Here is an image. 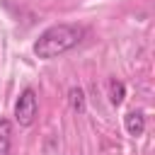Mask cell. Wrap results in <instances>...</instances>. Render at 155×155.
Here are the masks:
<instances>
[{
    "mask_svg": "<svg viewBox=\"0 0 155 155\" xmlns=\"http://www.w3.org/2000/svg\"><path fill=\"white\" fill-rule=\"evenodd\" d=\"M82 34H85V29L78 27V24H53V27H48L39 34L31 51H34L36 58L51 61V58H58L65 51L75 48L82 41Z\"/></svg>",
    "mask_w": 155,
    "mask_h": 155,
    "instance_id": "cell-1",
    "label": "cell"
},
{
    "mask_svg": "<svg viewBox=\"0 0 155 155\" xmlns=\"http://www.w3.org/2000/svg\"><path fill=\"white\" fill-rule=\"evenodd\" d=\"M36 114H39V102H36V92L31 87L22 90L19 99L15 102V121L22 126V128H29L34 121H36Z\"/></svg>",
    "mask_w": 155,
    "mask_h": 155,
    "instance_id": "cell-2",
    "label": "cell"
},
{
    "mask_svg": "<svg viewBox=\"0 0 155 155\" xmlns=\"http://www.w3.org/2000/svg\"><path fill=\"white\" fill-rule=\"evenodd\" d=\"M124 126H126V133L128 136H143V131H145V116H143V111H128L126 114V119H124Z\"/></svg>",
    "mask_w": 155,
    "mask_h": 155,
    "instance_id": "cell-3",
    "label": "cell"
},
{
    "mask_svg": "<svg viewBox=\"0 0 155 155\" xmlns=\"http://www.w3.org/2000/svg\"><path fill=\"white\" fill-rule=\"evenodd\" d=\"M68 104L75 114H85L87 109V99H85V90L82 87H70L68 90Z\"/></svg>",
    "mask_w": 155,
    "mask_h": 155,
    "instance_id": "cell-4",
    "label": "cell"
},
{
    "mask_svg": "<svg viewBox=\"0 0 155 155\" xmlns=\"http://www.w3.org/2000/svg\"><path fill=\"white\" fill-rule=\"evenodd\" d=\"M12 153V124L7 119H0V155Z\"/></svg>",
    "mask_w": 155,
    "mask_h": 155,
    "instance_id": "cell-5",
    "label": "cell"
},
{
    "mask_svg": "<svg viewBox=\"0 0 155 155\" xmlns=\"http://www.w3.org/2000/svg\"><path fill=\"white\" fill-rule=\"evenodd\" d=\"M124 97H126V85L121 80H111L109 82V99H111V104L119 107L124 102Z\"/></svg>",
    "mask_w": 155,
    "mask_h": 155,
    "instance_id": "cell-6",
    "label": "cell"
}]
</instances>
